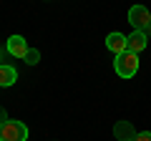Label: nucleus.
<instances>
[{"instance_id":"nucleus-9","label":"nucleus","mask_w":151,"mask_h":141,"mask_svg":"<svg viewBox=\"0 0 151 141\" xmlns=\"http://www.w3.org/2000/svg\"><path fill=\"white\" fill-rule=\"evenodd\" d=\"M23 60H25L28 65H35L38 60H40V50H38V48H30V50L25 53V58H23Z\"/></svg>"},{"instance_id":"nucleus-3","label":"nucleus","mask_w":151,"mask_h":141,"mask_svg":"<svg viewBox=\"0 0 151 141\" xmlns=\"http://www.w3.org/2000/svg\"><path fill=\"white\" fill-rule=\"evenodd\" d=\"M129 23L134 25V30H144L151 25V13L146 5H131L129 8Z\"/></svg>"},{"instance_id":"nucleus-7","label":"nucleus","mask_w":151,"mask_h":141,"mask_svg":"<svg viewBox=\"0 0 151 141\" xmlns=\"http://www.w3.org/2000/svg\"><path fill=\"white\" fill-rule=\"evenodd\" d=\"M106 48L111 50L113 55H119L126 50V35L124 33H108L106 35Z\"/></svg>"},{"instance_id":"nucleus-1","label":"nucleus","mask_w":151,"mask_h":141,"mask_svg":"<svg viewBox=\"0 0 151 141\" xmlns=\"http://www.w3.org/2000/svg\"><path fill=\"white\" fill-rule=\"evenodd\" d=\"M113 70H116V76L119 78H134L139 73V53H131V50H124V53L116 55L113 60Z\"/></svg>"},{"instance_id":"nucleus-4","label":"nucleus","mask_w":151,"mask_h":141,"mask_svg":"<svg viewBox=\"0 0 151 141\" xmlns=\"http://www.w3.org/2000/svg\"><path fill=\"white\" fill-rule=\"evenodd\" d=\"M5 50L13 55V58H25V53L30 50V45L25 43L23 35H10V38L5 40Z\"/></svg>"},{"instance_id":"nucleus-2","label":"nucleus","mask_w":151,"mask_h":141,"mask_svg":"<svg viewBox=\"0 0 151 141\" xmlns=\"http://www.w3.org/2000/svg\"><path fill=\"white\" fill-rule=\"evenodd\" d=\"M30 131L23 121H13V119H5L0 121V141H28Z\"/></svg>"},{"instance_id":"nucleus-12","label":"nucleus","mask_w":151,"mask_h":141,"mask_svg":"<svg viewBox=\"0 0 151 141\" xmlns=\"http://www.w3.org/2000/svg\"><path fill=\"white\" fill-rule=\"evenodd\" d=\"M0 58H3V48H0Z\"/></svg>"},{"instance_id":"nucleus-10","label":"nucleus","mask_w":151,"mask_h":141,"mask_svg":"<svg viewBox=\"0 0 151 141\" xmlns=\"http://www.w3.org/2000/svg\"><path fill=\"white\" fill-rule=\"evenodd\" d=\"M134 141H151V131H139L134 136Z\"/></svg>"},{"instance_id":"nucleus-5","label":"nucleus","mask_w":151,"mask_h":141,"mask_svg":"<svg viewBox=\"0 0 151 141\" xmlns=\"http://www.w3.org/2000/svg\"><path fill=\"white\" fill-rule=\"evenodd\" d=\"M146 43H149V35L144 30H134L131 35H126V50H131V53L146 50Z\"/></svg>"},{"instance_id":"nucleus-6","label":"nucleus","mask_w":151,"mask_h":141,"mask_svg":"<svg viewBox=\"0 0 151 141\" xmlns=\"http://www.w3.org/2000/svg\"><path fill=\"white\" fill-rule=\"evenodd\" d=\"M136 134H139V131L134 129L131 121H116V126H113V136L119 141H134Z\"/></svg>"},{"instance_id":"nucleus-8","label":"nucleus","mask_w":151,"mask_h":141,"mask_svg":"<svg viewBox=\"0 0 151 141\" xmlns=\"http://www.w3.org/2000/svg\"><path fill=\"white\" fill-rule=\"evenodd\" d=\"M18 81V70L13 65H3L0 63V88H10Z\"/></svg>"},{"instance_id":"nucleus-11","label":"nucleus","mask_w":151,"mask_h":141,"mask_svg":"<svg viewBox=\"0 0 151 141\" xmlns=\"http://www.w3.org/2000/svg\"><path fill=\"white\" fill-rule=\"evenodd\" d=\"M146 35H151V25H149V28H146Z\"/></svg>"}]
</instances>
